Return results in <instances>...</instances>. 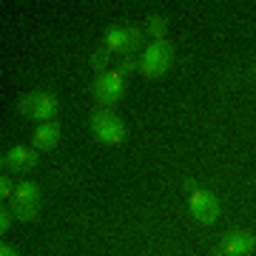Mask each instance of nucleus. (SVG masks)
I'll use <instances>...</instances> for the list:
<instances>
[{
    "mask_svg": "<svg viewBox=\"0 0 256 256\" xmlns=\"http://www.w3.org/2000/svg\"><path fill=\"white\" fill-rule=\"evenodd\" d=\"M142 32L146 28L137 26V23H117V26H108L106 32V48L108 52H117L122 57H131L134 52H140L142 46Z\"/></svg>",
    "mask_w": 256,
    "mask_h": 256,
    "instance_id": "nucleus-1",
    "label": "nucleus"
},
{
    "mask_svg": "<svg viewBox=\"0 0 256 256\" xmlns=\"http://www.w3.org/2000/svg\"><path fill=\"white\" fill-rule=\"evenodd\" d=\"M18 111L26 120H40V122H52L60 111V102L52 92H28L20 97Z\"/></svg>",
    "mask_w": 256,
    "mask_h": 256,
    "instance_id": "nucleus-2",
    "label": "nucleus"
},
{
    "mask_svg": "<svg viewBox=\"0 0 256 256\" xmlns=\"http://www.w3.org/2000/svg\"><path fill=\"white\" fill-rule=\"evenodd\" d=\"M174 63V46L168 40H154L140 57V72L146 77H165V72Z\"/></svg>",
    "mask_w": 256,
    "mask_h": 256,
    "instance_id": "nucleus-3",
    "label": "nucleus"
},
{
    "mask_svg": "<svg viewBox=\"0 0 256 256\" xmlns=\"http://www.w3.org/2000/svg\"><path fill=\"white\" fill-rule=\"evenodd\" d=\"M92 134L106 146H122L126 142V122L111 108L94 111L92 114Z\"/></svg>",
    "mask_w": 256,
    "mask_h": 256,
    "instance_id": "nucleus-4",
    "label": "nucleus"
},
{
    "mask_svg": "<svg viewBox=\"0 0 256 256\" xmlns=\"http://www.w3.org/2000/svg\"><path fill=\"white\" fill-rule=\"evenodd\" d=\"M92 92H94V97H97L100 106L111 108V106H117V102L122 100V94H126V80H122V74H120L117 68H108L106 74H100V77L94 80Z\"/></svg>",
    "mask_w": 256,
    "mask_h": 256,
    "instance_id": "nucleus-5",
    "label": "nucleus"
},
{
    "mask_svg": "<svg viewBox=\"0 0 256 256\" xmlns=\"http://www.w3.org/2000/svg\"><path fill=\"white\" fill-rule=\"evenodd\" d=\"M12 210H14V220H20V222L34 220L37 210H40V185H34V182L18 185V188H14Z\"/></svg>",
    "mask_w": 256,
    "mask_h": 256,
    "instance_id": "nucleus-6",
    "label": "nucleus"
},
{
    "mask_svg": "<svg viewBox=\"0 0 256 256\" xmlns=\"http://www.w3.org/2000/svg\"><path fill=\"white\" fill-rule=\"evenodd\" d=\"M0 162L6 171H14V174H28V171H34L37 165H40V154H37V148H26V146H14L9 148L6 154L0 156Z\"/></svg>",
    "mask_w": 256,
    "mask_h": 256,
    "instance_id": "nucleus-7",
    "label": "nucleus"
},
{
    "mask_svg": "<svg viewBox=\"0 0 256 256\" xmlns=\"http://www.w3.org/2000/svg\"><path fill=\"white\" fill-rule=\"evenodd\" d=\"M191 216L202 225H214L220 220V200L210 191H196L191 194Z\"/></svg>",
    "mask_w": 256,
    "mask_h": 256,
    "instance_id": "nucleus-8",
    "label": "nucleus"
},
{
    "mask_svg": "<svg viewBox=\"0 0 256 256\" xmlns=\"http://www.w3.org/2000/svg\"><path fill=\"white\" fill-rule=\"evenodd\" d=\"M256 250V236L250 230H228L222 239V254L225 256H250Z\"/></svg>",
    "mask_w": 256,
    "mask_h": 256,
    "instance_id": "nucleus-9",
    "label": "nucleus"
},
{
    "mask_svg": "<svg viewBox=\"0 0 256 256\" xmlns=\"http://www.w3.org/2000/svg\"><path fill=\"white\" fill-rule=\"evenodd\" d=\"M32 142H34L37 151H52V148H57V142H60V126H57L54 120L52 122H40L34 131V137H32Z\"/></svg>",
    "mask_w": 256,
    "mask_h": 256,
    "instance_id": "nucleus-10",
    "label": "nucleus"
},
{
    "mask_svg": "<svg viewBox=\"0 0 256 256\" xmlns=\"http://www.w3.org/2000/svg\"><path fill=\"white\" fill-rule=\"evenodd\" d=\"M146 32H151L156 40H165V32H168V20H165L162 14H151V18L146 20Z\"/></svg>",
    "mask_w": 256,
    "mask_h": 256,
    "instance_id": "nucleus-11",
    "label": "nucleus"
},
{
    "mask_svg": "<svg viewBox=\"0 0 256 256\" xmlns=\"http://www.w3.org/2000/svg\"><path fill=\"white\" fill-rule=\"evenodd\" d=\"M108 60H111V52H108V48H97V52H94V54L88 57L92 68H94V72H100V74L108 72Z\"/></svg>",
    "mask_w": 256,
    "mask_h": 256,
    "instance_id": "nucleus-12",
    "label": "nucleus"
},
{
    "mask_svg": "<svg viewBox=\"0 0 256 256\" xmlns=\"http://www.w3.org/2000/svg\"><path fill=\"white\" fill-rule=\"evenodd\" d=\"M134 68H140V63H137V60H134V57H122V63H120V68H117V72L122 74V77H126V74H128V72H134Z\"/></svg>",
    "mask_w": 256,
    "mask_h": 256,
    "instance_id": "nucleus-13",
    "label": "nucleus"
},
{
    "mask_svg": "<svg viewBox=\"0 0 256 256\" xmlns=\"http://www.w3.org/2000/svg\"><path fill=\"white\" fill-rule=\"evenodd\" d=\"M12 220H14V210H6V208H3V214H0V234H6V230H9Z\"/></svg>",
    "mask_w": 256,
    "mask_h": 256,
    "instance_id": "nucleus-14",
    "label": "nucleus"
},
{
    "mask_svg": "<svg viewBox=\"0 0 256 256\" xmlns=\"http://www.w3.org/2000/svg\"><path fill=\"white\" fill-rule=\"evenodd\" d=\"M12 188H14V185H12V180H9L6 174H3V176H0V196L6 200V196L12 194Z\"/></svg>",
    "mask_w": 256,
    "mask_h": 256,
    "instance_id": "nucleus-15",
    "label": "nucleus"
},
{
    "mask_svg": "<svg viewBox=\"0 0 256 256\" xmlns=\"http://www.w3.org/2000/svg\"><path fill=\"white\" fill-rule=\"evenodd\" d=\"M0 256H18V250H14L12 245H6V242H3V245H0Z\"/></svg>",
    "mask_w": 256,
    "mask_h": 256,
    "instance_id": "nucleus-16",
    "label": "nucleus"
},
{
    "mask_svg": "<svg viewBox=\"0 0 256 256\" xmlns=\"http://www.w3.org/2000/svg\"><path fill=\"white\" fill-rule=\"evenodd\" d=\"M185 191L188 194H196L200 188H196V180H185Z\"/></svg>",
    "mask_w": 256,
    "mask_h": 256,
    "instance_id": "nucleus-17",
    "label": "nucleus"
}]
</instances>
